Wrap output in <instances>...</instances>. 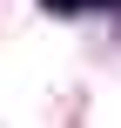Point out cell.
<instances>
[{
  "instance_id": "obj_1",
  "label": "cell",
  "mask_w": 121,
  "mask_h": 128,
  "mask_svg": "<svg viewBox=\"0 0 121 128\" xmlns=\"http://www.w3.org/2000/svg\"><path fill=\"white\" fill-rule=\"evenodd\" d=\"M40 7H54V14H94V7H121V0H40Z\"/></svg>"
}]
</instances>
